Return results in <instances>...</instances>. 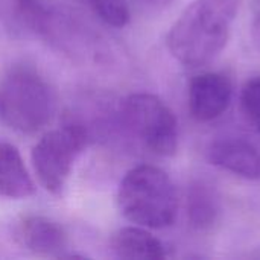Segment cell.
Returning <instances> with one entry per match:
<instances>
[{"label": "cell", "mask_w": 260, "mask_h": 260, "mask_svg": "<svg viewBox=\"0 0 260 260\" xmlns=\"http://www.w3.org/2000/svg\"><path fill=\"white\" fill-rule=\"evenodd\" d=\"M110 248L119 259L161 260L168 257V247L140 225L117 230L111 236Z\"/></svg>", "instance_id": "9"}, {"label": "cell", "mask_w": 260, "mask_h": 260, "mask_svg": "<svg viewBox=\"0 0 260 260\" xmlns=\"http://www.w3.org/2000/svg\"><path fill=\"white\" fill-rule=\"evenodd\" d=\"M242 110L253 126L260 133V76L248 79L241 93Z\"/></svg>", "instance_id": "14"}, {"label": "cell", "mask_w": 260, "mask_h": 260, "mask_svg": "<svg viewBox=\"0 0 260 260\" xmlns=\"http://www.w3.org/2000/svg\"><path fill=\"white\" fill-rule=\"evenodd\" d=\"M253 38H254V41H256V44H257L260 50V12L256 15V18L253 21Z\"/></svg>", "instance_id": "15"}, {"label": "cell", "mask_w": 260, "mask_h": 260, "mask_svg": "<svg viewBox=\"0 0 260 260\" xmlns=\"http://www.w3.org/2000/svg\"><path fill=\"white\" fill-rule=\"evenodd\" d=\"M218 212V201L204 184H197L190 189L187 198V216L193 227L201 230L212 227L216 222Z\"/></svg>", "instance_id": "12"}, {"label": "cell", "mask_w": 260, "mask_h": 260, "mask_svg": "<svg viewBox=\"0 0 260 260\" xmlns=\"http://www.w3.org/2000/svg\"><path fill=\"white\" fill-rule=\"evenodd\" d=\"M34 193L35 184L20 151L12 143L0 140V197L24 200Z\"/></svg>", "instance_id": "10"}, {"label": "cell", "mask_w": 260, "mask_h": 260, "mask_svg": "<svg viewBox=\"0 0 260 260\" xmlns=\"http://www.w3.org/2000/svg\"><path fill=\"white\" fill-rule=\"evenodd\" d=\"M15 18L30 32L56 41L61 35V17L47 0H14Z\"/></svg>", "instance_id": "11"}, {"label": "cell", "mask_w": 260, "mask_h": 260, "mask_svg": "<svg viewBox=\"0 0 260 260\" xmlns=\"http://www.w3.org/2000/svg\"><path fill=\"white\" fill-rule=\"evenodd\" d=\"M15 239L20 247L37 256L67 257L69 235L59 222L47 216H23L15 225Z\"/></svg>", "instance_id": "7"}, {"label": "cell", "mask_w": 260, "mask_h": 260, "mask_svg": "<svg viewBox=\"0 0 260 260\" xmlns=\"http://www.w3.org/2000/svg\"><path fill=\"white\" fill-rule=\"evenodd\" d=\"M241 0H195L171 26L166 46L187 67L213 61L230 38Z\"/></svg>", "instance_id": "1"}, {"label": "cell", "mask_w": 260, "mask_h": 260, "mask_svg": "<svg viewBox=\"0 0 260 260\" xmlns=\"http://www.w3.org/2000/svg\"><path fill=\"white\" fill-rule=\"evenodd\" d=\"M233 87L230 79L216 72L197 75L189 84V111L198 122H210L230 107Z\"/></svg>", "instance_id": "6"}, {"label": "cell", "mask_w": 260, "mask_h": 260, "mask_svg": "<svg viewBox=\"0 0 260 260\" xmlns=\"http://www.w3.org/2000/svg\"><path fill=\"white\" fill-rule=\"evenodd\" d=\"M210 165L232 172L245 180L260 177V155L257 149L242 139H221L209 146Z\"/></svg>", "instance_id": "8"}, {"label": "cell", "mask_w": 260, "mask_h": 260, "mask_svg": "<svg viewBox=\"0 0 260 260\" xmlns=\"http://www.w3.org/2000/svg\"><path fill=\"white\" fill-rule=\"evenodd\" d=\"M125 131L149 152L169 157L178 148V123L172 110L155 94L133 93L119 107Z\"/></svg>", "instance_id": "4"}, {"label": "cell", "mask_w": 260, "mask_h": 260, "mask_svg": "<svg viewBox=\"0 0 260 260\" xmlns=\"http://www.w3.org/2000/svg\"><path fill=\"white\" fill-rule=\"evenodd\" d=\"M101 21L111 27H123L128 24L131 12L128 0H84Z\"/></svg>", "instance_id": "13"}, {"label": "cell", "mask_w": 260, "mask_h": 260, "mask_svg": "<svg viewBox=\"0 0 260 260\" xmlns=\"http://www.w3.org/2000/svg\"><path fill=\"white\" fill-rule=\"evenodd\" d=\"M90 142L87 126L79 122H67L47 131L32 148V166L38 183L52 195L64 192L78 157Z\"/></svg>", "instance_id": "5"}, {"label": "cell", "mask_w": 260, "mask_h": 260, "mask_svg": "<svg viewBox=\"0 0 260 260\" xmlns=\"http://www.w3.org/2000/svg\"><path fill=\"white\" fill-rule=\"evenodd\" d=\"M120 213L134 225L166 229L178 213V195L171 177L152 165H139L122 178L117 190Z\"/></svg>", "instance_id": "2"}, {"label": "cell", "mask_w": 260, "mask_h": 260, "mask_svg": "<svg viewBox=\"0 0 260 260\" xmlns=\"http://www.w3.org/2000/svg\"><path fill=\"white\" fill-rule=\"evenodd\" d=\"M56 96L34 67L17 66L0 81V120L21 134H35L53 117Z\"/></svg>", "instance_id": "3"}, {"label": "cell", "mask_w": 260, "mask_h": 260, "mask_svg": "<svg viewBox=\"0 0 260 260\" xmlns=\"http://www.w3.org/2000/svg\"><path fill=\"white\" fill-rule=\"evenodd\" d=\"M142 2L148 5H160V3H166L168 0H142Z\"/></svg>", "instance_id": "16"}]
</instances>
